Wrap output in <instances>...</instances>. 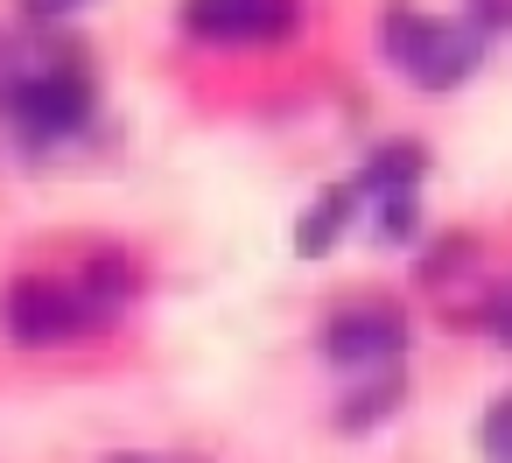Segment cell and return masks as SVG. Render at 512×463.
<instances>
[{"instance_id":"cell-1","label":"cell","mask_w":512,"mask_h":463,"mask_svg":"<svg viewBox=\"0 0 512 463\" xmlns=\"http://www.w3.org/2000/svg\"><path fill=\"white\" fill-rule=\"evenodd\" d=\"M386 57H393L421 92H449V85H463V78L477 71L484 43H477V29H463V22H435V15L393 8V15H386Z\"/></svg>"},{"instance_id":"cell-2","label":"cell","mask_w":512,"mask_h":463,"mask_svg":"<svg viewBox=\"0 0 512 463\" xmlns=\"http://www.w3.org/2000/svg\"><path fill=\"white\" fill-rule=\"evenodd\" d=\"M8 113L29 141H64L92 120V85L78 71H43V78H22L8 92Z\"/></svg>"},{"instance_id":"cell-3","label":"cell","mask_w":512,"mask_h":463,"mask_svg":"<svg viewBox=\"0 0 512 463\" xmlns=\"http://www.w3.org/2000/svg\"><path fill=\"white\" fill-rule=\"evenodd\" d=\"M0 316H8V337L15 344H71L85 323H92V302L85 295H71L64 281H15L8 288V309H0Z\"/></svg>"},{"instance_id":"cell-4","label":"cell","mask_w":512,"mask_h":463,"mask_svg":"<svg viewBox=\"0 0 512 463\" xmlns=\"http://www.w3.org/2000/svg\"><path fill=\"white\" fill-rule=\"evenodd\" d=\"M323 351L337 365H386L407 351V316L393 302H351L323 323Z\"/></svg>"},{"instance_id":"cell-5","label":"cell","mask_w":512,"mask_h":463,"mask_svg":"<svg viewBox=\"0 0 512 463\" xmlns=\"http://www.w3.org/2000/svg\"><path fill=\"white\" fill-rule=\"evenodd\" d=\"M295 0H183V29L211 43H274L295 29Z\"/></svg>"},{"instance_id":"cell-6","label":"cell","mask_w":512,"mask_h":463,"mask_svg":"<svg viewBox=\"0 0 512 463\" xmlns=\"http://www.w3.org/2000/svg\"><path fill=\"white\" fill-rule=\"evenodd\" d=\"M421 148L414 141H386L372 162H365V176H358V190H372V197H400V190H414L421 183Z\"/></svg>"},{"instance_id":"cell-7","label":"cell","mask_w":512,"mask_h":463,"mask_svg":"<svg viewBox=\"0 0 512 463\" xmlns=\"http://www.w3.org/2000/svg\"><path fill=\"white\" fill-rule=\"evenodd\" d=\"M351 204H358V190H330L323 204H309V218L295 225V253H302V260L330 253V246H337V232H344V218H351Z\"/></svg>"},{"instance_id":"cell-8","label":"cell","mask_w":512,"mask_h":463,"mask_svg":"<svg viewBox=\"0 0 512 463\" xmlns=\"http://www.w3.org/2000/svg\"><path fill=\"white\" fill-rule=\"evenodd\" d=\"M421 232V211H414V190H400V197H379V239L386 246H407Z\"/></svg>"},{"instance_id":"cell-9","label":"cell","mask_w":512,"mask_h":463,"mask_svg":"<svg viewBox=\"0 0 512 463\" xmlns=\"http://www.w3.org/2000/svg\"><path fill=\"white\" fill-rule=\"evenodd\" d=\"M484 456H491V463H512V400H498V407L484 414Z\"/></svg>"},{"instance_id":"cell-10","label":"cell","mask_w":512,"mask_h":463,"mask_svg":"<svg viewBox=\"0 0 512 463\" xmlns=\"http://www.w3.org/2000/svg\"><path fill=\"white\" fill-rule=\"evenodd\" d=\"M393 400H400V386H393V379L365 386V400H358V407H344V428H365V421H372V414H386Z\"/></svg>"},{"instance_id":"cell-11","label":"cell","mask_w":512,"mask_h":463,"mask_svg":"<svg viewBox=\"0 0 512 463\" xmlns=\"http://www.w3.org/2000/svg\"><path fill=\"white\" fill-rule=\"evenodd\" d=\"M470 29H512V0H470Z\"/></svg>"},{"instance_id":"cell-12","label":"cell","mask_w":512,"mask_h":463,"mask_svg":"<svg viewBox=\"0 0 512 463\" xmlns=\"http://www.w3.org/2000/svg\"><path fill=\"white\" fill-rule=\"evenodd\" d=\"M484 323H491V337H498V344H512V288H498V295H491Z\"/></svg>"},{"instance_id":"cell-13","label":"cell","mask_w":512,"mask_h":463,"mask_svg":"<svg viewBox=\"0 0 512 463\" xmlns=\"http://www.w3.org/2000/svg\"><path fill=\"white\" fill-rule=\"evenodd\" d=\"M64 8H78V0H29V15H64Z\"/></svg>"}]
</instances>
